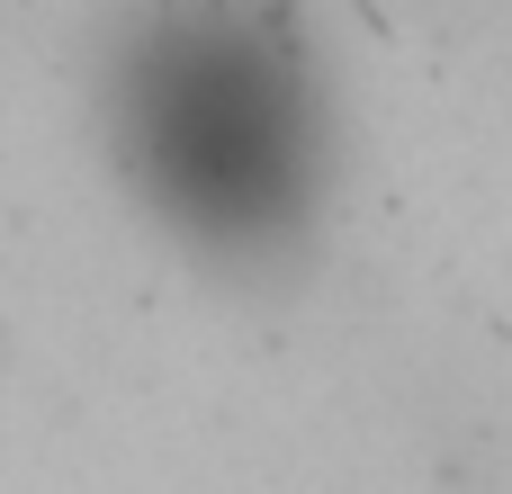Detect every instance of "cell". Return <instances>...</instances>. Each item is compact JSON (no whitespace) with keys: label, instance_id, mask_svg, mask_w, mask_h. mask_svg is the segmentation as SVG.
<instances>
[{"label":"cell","instance_id":"1","mask_svg":"<svg viewBox=\"0 0 512 494\" xmlns=\"http://www.w3.org/2000/svg\"><path fill=\"white\" fill-rule=\"evenodd\" d=\"M117 153L207 243H270L306 207V72L261 18H144L117 63Z\"/></svg>","mask_w":512,"mask_h":494}]
</instances>
